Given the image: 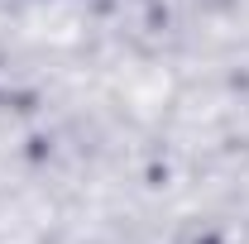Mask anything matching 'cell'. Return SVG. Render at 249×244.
Masks as SVG:
<instances>
[]
</instances>
